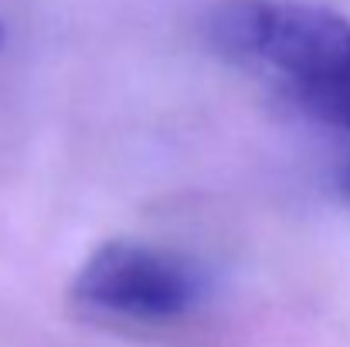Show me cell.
<instances>
[{"mask_svg": "<svg viewBox=\"0 0 350 347\" xmlns=\"http://www.w3.org/2000/svg\"><path fill=\"white\" fill-rule=\"evenodd\" d=\"M211 51L282 89L313 79L350 44V21L306 0H218L204 17Z\"/></svg>", "mask_w": 350, "mask_h": 347, "instance_id": "1", "label": "cell"}, {"mask_svg": "<svg viewBox=\"0 0 350 347\" xmlns=\"http://www.w3.org/2000/svg\"><path fill=\"white\" fill-rule=\"evenodd\" d=\"M208 272L184 252L116 238L99 245L72 279V303L99 320L116 324H174L204 307Z\"/></svg>", "mask_w": 350, "mask_h": 347, "instance_id": "2", "label": "cell"}, {"mask_svg": "<svg viewBox=\"0 0 350 347\" xmlns=\"http://www.w3.org/2000/svg\"><path fill=\"white\" fill-rule=\"evenodd\" d=\"M286 99L313 123L350 136V44L313 79L282 89Z\"/></svg>", "mask_w": 350, "mask_h": 347, "instance_id": "3", "label": "cell"}, {"mask_svg": "<svg viewBox=\"0 0 350 347\" xmlns=\"http://www.w3.org/2000/svg\"><path fill=\"white\" fill-rule=\"evenodd\" d=\"M337 191L344 194V201H350V157L340 164V170H337Z\"/></svg>", "mask_w": 350, "mask_h": 347, "instance_id": "4", "label": "cell"}, {"mask_svg": "<svg viewBox=\"0 0 350 347\" xmlns=\"http://www.w3.org/2000/svg\"><path fill=\"white\" fill-rule=\"evenodd\" d=\"M0 41H3V27H0Z\"/></svg>", "mask_w": 350, "mask_h": 347, "instance_id": "5", "label": "cell"}]
</instances>
